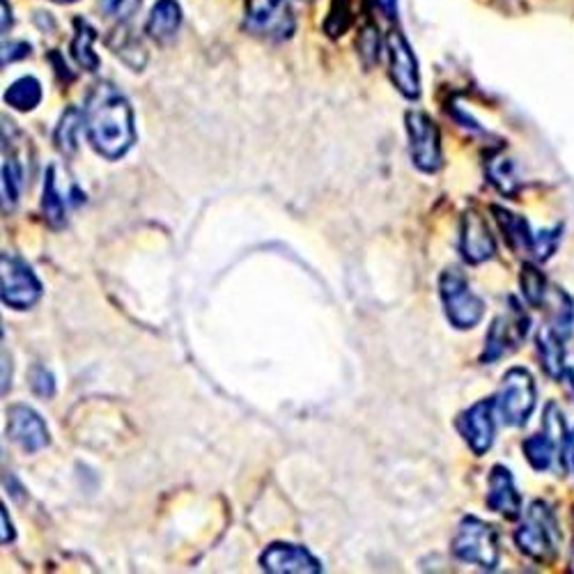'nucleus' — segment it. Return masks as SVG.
<instances>
[{"label":"nucleus","mask_w":574,"mask_h":574,"mask_svg":"<svg viewBox=\"0 0 574 574\" xmlns=\"http://www.w3.org/2000/svg\"><path fill=\"white\" fill-rule=\"evenodd\" d=\"M10 28H12V14L8 12V0H3V35L10 33Z\"/></svg>","instance_id":"37"},{"label":"nucleus","mask_w":574,"mask_h":574,"mask_svg":"<svg viewBox=\"0 0 574 574\" xmlns=\"http://www.w3.org/2000/svg\"><path fill=\"white\" fill-rule=\"evenodd\" d=\"M375 3H377V8L384 12V17H388V19L396 17V12H398V3H396V0H375Z\"/></svg>","instance_id":"35"},{"label":"nucleus","mask_w":574,"mask_h":574,"mask_svg":"<svg viewBox=\"0 0 574 574\" xmlns=\"http://www.w3.org/2000/svg\"><path fill=\"white\" fill-rule=\"evenodd\" d=\"M559 239H561V228H552V230H542L533 234V249L531 255L540 262L550 260L556 253L559 247Z\"/></svg>","instance_id":"28"},{"label":"nucleus","mask_w":574,"mask_h":574,"mask_svg":"<svg viewBox=\"0 0 574 574\" xmlns=\"http://www.w3.org/2000/svg\"><path fill=\"white\" fill-rule=\"evenodd\" d=\"M83 127L95 153L108 161L123 159L138 138L134 108L123 90L111 81L90 87L83 106Z\"/></svg>","instance_id":"1"},{"label":"nucleus","mask_w":574,"mask_h":574,"mask_svg":"<svg viewBox=\"0 0 574 574\" xmlns=\"http://www.w3.org/2000/svg\"><path fill=\"white\" fill-rule=\"evenodd\" d=\"M182 25V8L177 0H157L153 12L147 17L145 30L147 35L157 42H168Z\"/></svg>","instance_id":"17"},{"label":"nucleus","mask_w":574,"mask_h":574,"mask_svg":"<svg viewBox=\"0 0 574 574\" xmlns=\"http://www.w3.org/2000/svg\"><path fill=\"white\" fill-rule=\"evenodd\" d=\"M494 411H497V398H488L462 411L456 422L460 437L467 441V446L478 458L486 456V452L494 446V437H497Z\"/></svg>","instance_id":"10"},{"label":"nucleus","mask_w":574,"mask_h":574,"mask_svg":"<svg viewBox=\"0 0 574 574\" xmlns=\"http://www.w3.org/2000/svg\"><path fill=\"white\" fill-rule=\"evenodd\" d=\"M21 132L14 127L12 119L3 117V209L10 211L17 207L21 191L25 187V168L19 153Z\"/></svg>","instance_id":"15"},{"label":"nucleus","mask_w":574,"mask_h":574,"mask_svg":"<svg viewBox=\"0 0 574 574\" xmlns=\"http://www.w3.org/2000/svg\"><path fill=\"white\" fill-rule=\"evenodd\" d=\"M81 127H83V111H79L76 106H70L63 113V117H60V123L53 132V143L60 155H65V157L76 155Z\"/></svg>","instance_id":"23"},{"label":"nucleus","mask_w":574,"mask_h":574,"mask_svg":"<svg viewBox=\"0 0 574 574\" xmlns=\"http://www.w3.org/2000/svg\"><path fill=\"white\" fill-rule=\"evenodd\" d=\"M30 51H33V46H30L28 42L19 40V42H6L3 44V67H8L10 63H17V60H23L30 55Z\"/></svg>","instance_id":"32"},{"label":"nucleus","mask_w":574,"mask_h":574,"mask_svg":"<svg viewBox=\"0 0 574 574\" xmlns=\"http://www.w3.org/2000/svg\"><path fill=\"white\" fill-rule=\"evenodd\" d=\"M53 3H63V6H67V3H76V0H53Z\"/></svg>","instance_id":"40"},{"label":"nucleus","mask_w":574,"mask_h":574,"mask_svg":"<svg viewBox=\"0 0 574 574\" xmlns=\"http://www.w3.org/2000/svg\"><path fill=\"white\" fill-rule=\"evenodd\" d=\"M572 565H574V559H572Z\"/></svg>","instance_id":"41"},{"label":"nucleus","mask_w":574,"mask_h":574,"mask_svg":"<svg viewBox=\"0 0 574 574\" xmlns=\"http://www.w3.org/2000/svg\"><path fill=\"white\" fill-rule=\"evenodd\" d=\"M439 296L448 322L458 331H469L486 317V301L469 285L460 267H448L439 276Z\"/></svg>","instance_id":"3"},{"label":"nucleus","mask_w":574,"mask_h":574,"mask_svg":"<svg viewBox=\"0 0 574 574\" xmlns=\"http://www.w3.org/2000/svg\"><path fill=\"white\" fill-rule=\"evenodd\" d=\"M0 518H3V538H0V542H3V545H10V542L17 538V531H14L12 520L8 518V508L6 505H3V512H0Z\"/></svg>","instance_id":"33"},{"label":"nucleus","mask_w":574,"mask_h":574,"mask_svg":"<svg viewBox=\"0 0 574 574\" xmlns=\"http://www.w3.org/2000/svg\"><path fill=\"white\" fill-rule=\"evenodd\" d=\"M515 542L524 556L535 563H552L559 554L561 531L554 510L545 501H533L515 531Z\"/></svg>","instance_id":"2"},{"label":"nucleus","mask_w":574,"mask_h":574,"mask_svg":"<svg viewBox=\"0 0 574 574\" xmlns=\"http://www.w3.org/2000/svg\"><path fill=\"white\" fill-rule=\"evenodd\" d=\"M460 253L469 264H482L497 255V241L478 209L465 211L460 226Z\"/></svg>","instance_id":"14"},{"label":"nucleus","mask_w":574,"mask_h":574,"mask_svg":"<svg viewBox=\"0 0 574 574\" xmlns=\"http://www.w3.org/2000/svg\"><path fill=\"white\" fill-rule=\"evenodd\" d=\"M260 567L269 574H320L324 570L306 547L292 542H271L260 554Z\"/></svg>","instance_id":"12"},{"label":"nucleus","mask_w":574,"mask_h":574,"mask_svg":"<svg viewBox=\"0 0 574 574\" xmlns=\"http://www.w3.org/2000/svg\"><path fill=\"white\" fill-rule=\"evenodd\" d=\"M490 177H492V182L499 187V191L501 194H512L515 191V187H518V182H515V175H512V166L508 164V161H494L492 166H490Z\"/></svg>","instance_id":"31"},{"label":"nucleus","mask_w":574,"mask_h":574,"mask_svg":"<svg viewBox=\"0 0 574 574\" xmlns=\"http://www.w3.org/2000/svg\"><path fill=\"white\" fill-rule=\"evenodd\" d=\"M76 28V35L72 40V55L79 63V67H83L85 72H97L102 60L100 55L93 51V44L97 40V30L90 25L85 19H76L74 21Z\"/></svg>","instance_id":"21"},{"label":"nucleus","mask_w":574,"mask_h":574,"mask_svg":"<svg viewBox=\"0 0 574 574\" xmlns=\"http://www.w3.org/2000/svg\"><path fill=\"white\" fill-rule=\"evenodd\" d=\"M8 437L25 452H38L51 443L44 418L28 405H12L8 409Z\"/></svg>","instance_id":"13"},{"label":"nucleus","mask_w":574,"mask_h":574,"mask_svg":"<svg viewBox=\"0 0 574 574\" xmlns=\"http://www.w3.org/2000/svg\"><path fill=\"white\" fill-rule=\"evenodd\" d=\"M452 554L480 570H497L501 559L497 526L467 515L458 526V535L452 538Z\"/></svg>","instance_id":"4"},{"label":"nucleus","mask_w":574,"mask_h":574,"mask_svg":"<svg viewBox=\"0 0 574 574\" xmlns=\"http://www.w3.org/2000/svg\"><path fill=\"white\" fill-rule=\"evenodd\" d=\"M42 102V83L35 76H21L6 90V104L17 111H35Z\"/></svg>","instance_id":"24"},{"label":"nucleus","mask_w":574,"mask_h":574,"mask_svg":"<svg viewBox=\"0 0 574 574\" xmlns=\"http://www.w3.org/2000/svg\"><path fill=\"white\" fill-rule=\"evenodd\" d=\"M405 127L409 136V155L414 166L426 173L435 175L443 168V153H441V136L435 119L422 111H407Z\"/></svg>","instance_id":"8"},{"label":"nucleus","mask_w":574,"mask_h":574,"mask_svg":"<svg viewBox=\"0 0 574 574\" xmlns=\"http://www.w3.org/2000/svg\"><path fill=\"white\" fill-rule=\"evenodd\" d=\"M108 46H111V51H113L119 60H123V63H125L129 70L143 72V67H145V63H147V53H145L143 42H140L136 35H132V30H125V28L115 30V35L108 40Z\"/></svg>","instance_id":"22"},{"label":"nucleus","mask_w":574,"mask_h":574,"mask_svg":"<svg viewBox=\"0 0 574 574\" xmlns=\"http://www.w3.org/2000/svg\"><path fill=\"white\" fill-rule=\"evenodd\" d=\"M388 63H390V81L398 87V93L407 100L420 97V72L418 60L400 30H390L386 38Z\"/></svg>","instance_id":"11"},{"label":"nucleus","mask_w":574,"mask_h":574,"mask_svg":"<svg viewBox=\"0 0 574 574\" xmlns=\"http://www.w3.org/2000/svg\"><path fill=\"white\" fill-rule=\"evenodd\" d=\"M51 60H53V63H55V72H58L60 76L67 79V81H72V79H74V76H72V72H70V67L63 63V58H60L58 53H53V55H51Z\"/></svg>","instance_id":"36"},{"label":"nucleus","mask_w":574,"mask_h":574,"mask_svg":"<svg viewBox=\"0 0 574 574\" xmlns=\"http://www.w3.org/2000/svg\"><path fill=\"white\" fill-rule=\"evenodd\" d=\"M100 3L113 19L129 21L140 10L143 0H100Z\"/></svg>","instance_id":"30"},{"label":"nucleus","mask_w":574,"mask_h":574,"mask_svg":"<svg viewBox=\"0 0 574 574\" xmlns=\"http://www.w3.org/2000/svg\"><path fill=\"white\" fill-rule=\"evenodd\" d=\"M565 338L559 334L554 326H542L538 334V352L542 368L552 379H563L567 364H565Z\"/></svg>","instance_id":"18"},{"label":"nucleus","mask_w":574,"mask_h":574,"mask_svg":"<svg viewBox=\"0 0 574 574\" xmlns=\"http://www.w3.org/2000/svg\"><path fill=\"white\" fill-rule=\"evenodd\" d=\"M352 21V0H334V6H331V12L324 21V30L331 38H341L347 33Z\"/></svg>","instance_id":"26"},{"label":"nucleus","mask_w":574,"mask_h":574,"mask_svg":"<svg viewBox=\"0 0 574 574\" xmlns=\"http://www.w3.org/2000/svg\"><path fill=\"white\" fill-rule=\"evenodd\" d=\"M488 508L505 520H518L522 515V494L515 488V478H512L510 469L503 465H497L490 473Z\"/></svg>","instance_id":"16"},{"label":"nucleus","mask_w":574,"mask_h":574,"mask_svg":"<svg viewBox=\"0 0 574 574\" xmlns=\"http://www.w3.org/2000/svg\"><path fill=\"white\" fill-rule=\"evenodd\" d=\"M563 379H567V384H570V388H572V396H574V368H570L567 366V371H565V377Z\"/></svg>","instance_id":"38"},{"label":"nucleus","mask_w":574,"mask_h":574,"mask_svg":"<svg viewBox=\"0 0 574 574\" xmlns=\"http://www.w3.org/2000/svg\"><path fill=\"white\" fill-rule=\"evenodd\" d=\"M30 390L35 393L38 398H44V400H51L55 396V377L51 371H46L44 366L35 364L33 368H30Z\"/></svg>","instance_id":"29"},{"label":"nucleus","mask_w":574,"mask_h":574,"mask_svg":"<svg viewBox=\"0 0 574 574\" xmlns=\"http://www.w3.org/2000/svg\"><path fill=\"white\" fill-rule=\"evenodd\" d=\"M529 326L531 320L520 301L515 296H508L505 313L494 317L486 336V349L480 354L482 364H497V361H501L503 356L520 349V345L529 336Z\"/></svg>","instance_id":"5"},{"label":"nucleus","mask_w":574,"mask_h":574,"mask_svg":"<svg viewBox=\"0 0 574 574\" xmlns=\"http://www.w3.org/2000/svg\"><path fill=\"white\" fill-rule=\"evenodd\" d=\"M0 296L3 304L14 311L33 309L42 299V281L35 276L33 267L14 253L0 255Z\"/></svg>","instance_id":"7"},{"label":"nucleus","mask_w":574,"mask_h":574,"mask_svg":"<svg viewBox=\"0 0 574 574\" xmlns=\"http://www.w3.org/2000/svg\"><path fill=\"white\" fill-rule=\"evenodd\" d=\"M490 209H492V215H494L503 237L508 239L510 249L518 253H531L535 232H531L526 219L520 215H512V211H508L505 207H499V205H492Z\"/></svg>","instance_id":"19"},{"label":"nucleus","mask_w":574,"mask_h":574,"mask_svg":"<svg viewBox=\"0 0 574 574\" xmlns=\"http://www.w3.org/2000/svg\"><path fill=\"white\" fill-rule=\"evenodd\" d=\"M358 53L364 58V65L373 67L379 63V30L375 25H366L358 35Z\"/></svg>","instance_id":"27"},{"label":"nucleus","mask_w":574,"mask_h":574,"mask_svg":"<svg viewBox=\"0 0 574 574\" xmlns=\"http://www.w3.org/2000/svg\"><path fill=\"white\" fill-rule=\"evenodd\" d=\"M6 488L10 490L8 494H10V497H12L17 503H21V501L25 499V490L19 486V480H17L12 473H10V476H6Z\"/></svg>","instance_id":"34"},{"label":"nucleus","mask_w":574,"mask_h":574,"mask_svg":"<svg viewBox=\"0 0 574 574\" xmlns=\"http://www.w3.org/2000/svg\"><path fill=\"white\" fill-rule=\"evenodd\" d=\"M247 28L267 40H290L294 35V14L288 0H247Z\"/></svg>","instance_id":"9"},{"label":"nucleus","mask_w":574,"mask_h":574,"mask_svg":"<svg viewBox=\"0 0 574 574\" xmlns=\"http://www.w3.org/2000/svg\"><path fill=\"white\" fill-rule=\"evenodd\" d=\"M497 411L501 420L510 428H522L529 422L535 405H538V388L533 375L526 368H510L497 393Z\"/></svg>","instance_id":"6"},{"label":"nucleus","mask_w":574,"mask_h":574,"mask_svg":"<svg viewBox=\"0 0 574 574\" xmlns=\"http://www.w3.org/2000/svg\"><path fill=\"white\" fill-rule=\"evenodd\" d=\"M42 211H44L46 223L53 230L65 228V223H67V198H65L63 191L58 189V177H55V166L53 164L46 168V177H44Z\"/></svg>","instance_id":"20"},{"label":"nucleus","mask_w":574,"mask_h":574,"mask_svg":"<svg viewBox=\"0 0 574 574\" xmlns=\"http://www.w3.org/2000/svg\"><path fill=\"white\" fill-rule=\"evenodd\" d=\"M520 285H522V294H524L529 306H533V309L545 306V299L550 294V283H547L545 274H542V271L535 264L526 262L522 267Z\"/></svg>","instance_id":"25"},{"label":"nucleus","mask_w":574,"mask_h":574,"mask_svg":"<svg viewBox=\"0 0 574 574\" xmlns=\"http://www.w3.org/2000/svg\"><path fill=\"white\" fill-rule=\"evenodd\" d=\"M570 460L574 462V432L570 435Z\"/></svg>","instance_id":"39"}]
</instances>
